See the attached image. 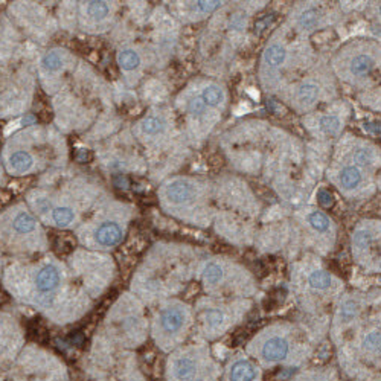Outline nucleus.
Masks as SVG:
<instances>
[{"mask_svg": "<svg viewBox=\"0 0 381 381\" xmlns=\"http://www.w3.org/2000/svg\"><path fill=\"white\" fill-rule=\"evenodd\" d=\"M290 351V344L283 337H270L261 347V357L267 363H277L282 361Z\"/></svg>", "mask_w": 381, "mask_h": 381, "instance_id": "obj_1", "label": "nucleus"}, {"mask_svg": "<svg viewBox=\"0 0 381 381\" xmlns=\"http://www.w3.org/2000/svg\"><path fill=\"white\" fill-rule=\"evenodd\" d=\"M195 197V189L192 184H189L187 181H172L168 187H166V198L175 204H181V203H187Z\"/></svg>", "mask_w": 381, "mask_h": 381, "instance_id": "obj_2", "label": "nucleus"}, {"mask_svg": "<svg viewBox=\"0 0 381 381\" xmlns=\"http://www.w3.org/2000/svg\"><path fill=\"white\" fill-rule=\"evenodd\" d=\"M58 283H59V271L55 265H44L35 277L37 290L41 293L53 291L58 287Z\"/></svg>", "mask_w": 381, "mask_h": 381, "instance_id": "obj_3", "label": "nucleus"}, {"mask_svg": "<svg viewBox=\"0 0 381 381\" xmlns=\"http://www.w3.org/2000/svg\"><path fill=\"white\" fill-rule=\"evenodd\" d=\"M96 241L101 245H116L117 242H120L122 239V229L119 224L116 223H104L98 227L96 230Z\"/></svg>", "mask_w": 381, "mask_h": 381, "instance_id": "obj_4", "label": "nucleus"}, {"mask_svg": "<svg viewBox=\"0 0 381 381\" xmlns=\"http://www.w3.org/2000/svg\"><path fill=\"white\" fill-rule=\"evenodd\" d=\"M184 323V314L180 308H166L160 314V325L165 332L174 334L181 329Z\"/></svg>", "mask_w": 381, "mask_h": 381, "instance_id": "obj_5", "label": "nucleus"}, {"mask_svg": "<svg viewBox=\"0 0 381 381\" xmlns=\"http://www.w3.org/2000/svg\"><path fill=\"white\" fill-rule=\"evenodd\" d=\"M197 373H198V364H197V360H194L192 357L189 355L180 357L175 361L174 375L178 381H194Z\"/></svg>", "mask_w": 381, "mask_h": 381, "instance_id": "obj_6", "label": "nucleus"}, {"mask_svg": "<svg viewBox=\"0 0 381 381\" xmlns=\"http://www.w3.org/2000/svg\"><path fill=\"white\" fill-rule=\"evenodd\" d=\"M256 376H258V370L248 360L235 361L229 372L230 381H255Z\"/></svg>", "mask_w": 381, "mask_h": 381, "instance_id": "obj_7", "label": "nucleus"}, {"mask_svg": "<svg viewBox=\"0 0 381 381\" xmlns=\"http://www.w3.org/2000/svg\"><path fill=\"white\" fill-rule=\"evenodd\" d=\"M361 180V174L355 166H346L340 172V183L344 189H354Z\"/></svg>", "mask_w": 381, "mask_h": 381, "instance_id": "obj_8", "label": "nucleus"}, {"mask_svg": "<svg viewBox=\"0 0 381 381\" xmlns=\"http://www.w3.org/2000/svg\"><path fill=\"white\" fill-rule=\"evenodd\" d=\"M9 165L14 171L17 172H24L32 166V157L29 152L26 151H17L11 155L9 158Z\"/></svg>", "mask_w": 381, "mask_h": 381, "instance_id": "obj_9", "label": "nucleus"}, {"mask_svg": "<svg viewBox=\"0 0 381 381\" xmlns=\"http://www.w3.org/2000/svg\"><path fill=\"white\" fill-rule=\"evenodd\" d=\"M12 227L15 232L18 233H29L35 229V219L32 215H29L27 212H21L18 213L14 221H12Z\"/></svg>", "mask_w": 381, "mask_h": 381, "instance_id": "obj_10", "label": "nucleus"}, {"mask_svg": "<svg viewBox=\"0 0 381 381\" xmlns=\"http://www.w3.org/2000/svg\"><path fill=\"white\" fill-rule=\"evenodd\" d=\"M372 67H373V61L366 55H358L351 62V72L354 75H358V76L367 75L372 70Z\"/></svg>", "mask_w": 381, "mask_h": 381, "instance_id": "obj_11", "label": "nucleus"}, {"mask_svg": "<svg viewBox=\"0 0 381 381\" xmlns=\"http://www.w3.org/2000/svg\"><path fill=\"white\" fill-rule=\"evenodd\" d=\"M264 59L268 66H279L283 62L285 59V49L279 44H273L270 46L267 50H265V55H264Z\"/></svg>", "mask_w": 381, "mask_h": 381, "instance_id": "obj_12", "label": "nucleus"}, {"mask_svg": "<svg viewBox=\"0 0 381 381\" xmlns=\"http://www.w3.org/2000/svg\"><path fill=\"white\" fill-rule=\"evenodd\" d=\"M117 61H119V64H120L122 69L133 70V69H136L139 66L140 58H139V55L134 50H122L117 55Z\"/></svg>", "mask_w": 381, "mask_h": 381, "instance_id": "obj_13", "label": "nucleus"}, {"mask_svg": "<svg viewBox=\"0 0 381 381\" xmlns=\"http://www.w3.org/2000/svg\"><path fill=\"white\" fill-rule=\"evenodd\" d=\"M309 283L315 290H326L331 285V276L323 270H315L309 276Z\"/></svg>", "mask_w": 381, "mask_h": 381, "instance_id": "obj_14", "label": "nucleus"}, {"mask_svg": "<svg viewBox=\"0 0 381 381\" xmlns=\"http://www.w3.org/2000/svg\"><path fill=\"white\" fill-rule=\"evenodd\" d=\"M52 218H53V221H55L58 226H67L69 223H72V221H73L75 213H73V210H72L70 207H67V206H61V207L53 209V212H52Z\"/></svg>", "mask_w": 381, "mask_h": 381, "instance_id": "obj_15", "label": "nucleus"}, {"mask_svg": "<svg viewBox=\"0 0 381 381\" xmlns=\"http://www.w3.org/2000/svg\"><path fill=\"white\" fill-rule=\"evenodd\" d=\"M201 99H203V102L207 104V105H218V104L221 102V99H223V91H221V88L216 87V85H209V87H206V88L203 90Z\"/></svg>", "mask_w": 381, "mask_h": 381, "instance_id": "obj_16", "label": "nucleus"}, {"mask_svg": "<svg viewBox=\"0 0 381 381\" xmlns=\"http://www.w3.org/2000/svg\"><path fill=\"white\" fill-rule=\"evenodd\" d=\"M221 277H223V270H221V267L218 264L210 262V264L206 265L204 273H203V279H204L206 283H209V285L218 283L221 280Z\"/></svg>", "mask_w": 381, "mask_h": 381, "instance_id": "obj_17", "label": "nucleus"}, {"mask_svg": "<svg viewBox=\"0 0 381 381\" xmlns=\"http://www.w3.org/2000/svg\"><path fill=\"white\" fill-rule=\"evenodd\" d=\"M308 221H309V224H311L317 232H326V230L329 229V219H328V216H326L325 213L319 212V210L312 212V213L308 216Z\"/></svg>", "mask_w": 381, "mask_h": 381, "instance_id": "obj_18", "label": "nucleus"}, {"mask_svg": "<svg viewBox=\"0 0 381 381\" xmlns=\"http://www.w3.org/2000/svg\"><path fill=\"white\" fill-rule=\"evenodd\" d=\"M88 14L94 20H102L108 14V5L105 2H90L87 8Z\"/></svg>", "mask_w": 381, "mask_h": 381, "instance_id": "obj_19", "label": "nucleus"}, {"mask_svg": "<svg viewBox=\"0 0 381 381\" xmlns=\"http://www.w3.org/2000/svg\"><path fill=\"white\" fill-rule=\"evenodd\" d=\"M317 94H319V88H317V85H314V84H303V85L299 88V93H297L299 99H300L302 102H306V104L315 101Z\"/></svg>", "mask_w": 381, "mask_h": 381, "instance_id": "obj_20", "label": "nucleus"}, {"mask_svg": "<svg viewBox=\"0 0 381 381\" xmlns=\"http://www.w3.org/2000/svg\"><path fill=\"white\" fill-rule=\"evenodd\" d=\"M317 20H319V12H317V9L309 8V9H305V11L302 12L300 18H299V23H300L302 27L309 29V27H314V26H315Z\"/></svg>", "mask_w": 381, "mask_h": 381, "instance_id": "obj_21", "label": "nucleus"}, {"mask_svg": "<svg viewBox=\"0 0 381 381\" xmlns=\"http://www.w3.org/2000/svg\"><path fill=\"white\" fill-rule=\"evenodd\" d=\"M142 130L146 134H157L163 130V120L158 117H146L142 123Z\"/></svg>", "mask_w": 381, "mask_h": 381, "instance_id": "obj_22", "label": "nucleus"}, {"mask_svg": "<svg viewBox=\"0 0 381 381\" xmlns=\"http://www.w3.org/2000/svg\"><path fill=\"white\" fill-rule=\"evenodd\" d=\"M320 125H322L325 133L335 134L338 131V128H340V120L335 116H325V117H322Z\"/></svg>", "mask_w": 381, "mask_h": 381, "instance_id": "obj_23", "label": "nucleus"}, {"mask_svg": "<svg viewBox=\"0 0 381 381\" xmlns=\"http://www.w3.org/2000/svg\"><path fill=\"white\" fill-rule=\"evenodd\" d=\"M357 312H358V305H357V302L347 300V302L341 306L340 315H341V319H343L344 322H349V320H352V319L357 315Z\"/></svg>", "mask_w": 381, "mask_h": 381, "instance_id": "obj_24", "label": "nucleus"}, {"mask_svg": "<svg viewBox=\"0 0 381 381\" xmlns=\"http://www.w3.org/2000/svg\"><path fill=\"white\" fill-rule=\"evenodd\" d=\"M363 344H364V349H367V351H370V352H376L378 347H379V334H378L376 331L367 334V335L364 337Z\"/></svg>", "mask_w": 381, "mask_h": 381, "instance_id": "obj_25", "label": "nucleus"}, {"mask_svg": "<svg viewBox=\"0 0 381 381\" xmlns=\"http://www.w3.org/2000/svg\"><path fill=\"white\" fill-rule=\"evenodd\" d=\"M223 319H224V314L219 311V309H209L206 312V322L210 328H216L219 323H223Z\"/></svg>", "mask_w": 381, "mask_h": 381, "instance_id": "obj_26", "label": "nucleus"}, {"mask_svg": "<svg viewBox=\"0 0 381 381\" xmlns=\"http://www.w3.org/2000/svg\"><path fill=\"white\" fill-rule=\"evenodd\" d=\"M43 64H44V67H46V69H49V70H56V69H59V67H61V58L58 56V53L50 52V53L44 55V58H43Z\"/></svg>", "mask_w": 381, "mask_h": 381, "instance_id": "obj_27", "label": "nucleus"}, {"mask_svg": "<svg viewBox=\"0 0 381 381\" xmlns=\"http://www.w3.org/2000/svg\"><path fill=\"white\" fill-rule=\"evenodd\" d=\"M354 158H355V162H357L358 165H363V166L372 163V154H370L367 149H358V151L355 152Z\"/></svg>", "mask_w": 381, "mask_h": 381, "instance_id": "obj_28", "label": "nucleus"}, {"mask_svg": "<svg viewBox=\"0 0 381 381\" xmlns=\"http://www.w3.org/2000/svg\"><path fill=\"white\" fill-rule=\"evenodd\" d=\"M204 108H206V104L203 102L201 98H194L189 102V111L192 114H201V113H204Z\"/></svg>", "mask_w": 381, "mask_h": 381, "instance_id": "obj_29", "label": "nucleus"}, {"mask_svg": "<svg viewBox=\"0 0 381 381\" xmlns=\"http://www.w3.org/2000/svg\"><path fill=\"white\" fill-rule=\"evenodd\" d=\"M221 5V2H198V8L204 12H209V11H213L216 9L218 6Z\"/></svg>", "mask_w": 381, "mask_h": 381, "instance_id": "obj_30", "label": "nucleus"}, {"mask_svg": "<svg viewBox=\"0 0 381 381\" xmlns=\"http://www.w3.org/2000/svg\"><path fill=\"white\" fill-rule=\"evenodd\" d=\"M317 198H319V201H320L323 206H329V204L332 203V195H331L328 190H319Z\"/></svg>", "mask_w": 381, "mask_h": 381, "instance_id": "obj_31", "label": "nucleus"}, {"mask_svg": "<svg viewBox=\"0 0 381 381\" xmlns=\"http://www.w3.org/2000/svg\"><path fill=\"white\" fill-rule=\"evenodd\" d=\"M37 207H38L40 212H46V210L50 207V203H47V201H44V200H38V201H37Z\"/></svg>", "mask_w": 381, "mask_h": 381, "instance_id": "obj_32", "label": "nucleus"}, {"mask_svg": "<svg viewBox=\"0 0 381 381\" xmlns=\"http://www.w3.org/2000/svg\"><path fill=\"white\" fill-rule=\"evenodd\" d=\"M30 122H34V117H32V116H27V117L23 119V123H24V125H27V123H30Z\"/></svg>", "mask_w": 381, "mask_h": 381, "instance_id": "obj_33", "label": "nucleus"}]
</instances>
